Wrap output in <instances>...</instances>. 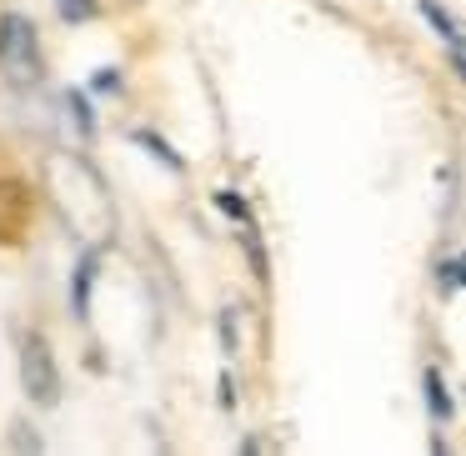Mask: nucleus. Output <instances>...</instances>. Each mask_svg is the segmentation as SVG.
Instances as JSON below:
<instances>
[{"instance_id":"obj_1","label":"nucleus","mask_w":466,"mask_h":456,"mask_svg":"<svg viewBox=\"0 0 466 456\" xmlns=\"http://www.w3.org/2000/svg\"><path fill=\"white\" fill-rule=\"evenodd\" d=\"M46 196L61 211V221L81 236L86 246L101 251L116 231V201L106 191V181L91 171V161H81L76 151H51L46 156Z\"/></svg>"},{"instance_id":"obj_2","label":"nucleus","mask_w":466,"mask_h":456,"mask_svg":"<svg viewBox=\"0 0 466 456\" xmlns=\"http://www.w3.org/2000/svg\"><path fill=\"white\" fill-rule=\"evenodd\" d=\"M0 71L11 86L41 81V46L25 15H0Z\"/></svg>"},{"instance_id":"obj_3","label":"nucleus","mask_w":466,"mask_h":456,"mask_svg":"<svg viewBox=\"0 0 466 456\" xmlns=\"http://www.w3.org/2000/svg\"><path fill=\"white\" fill-rule=\"evenodd\" d=\"M21 386L31 401L56 406L61 401V371H56V356L46 346V336H25L21 341Z\"/></svg>"},{"instance_id":"obj_4","label":"nucleus","mask_w":466,"mask_h":456,"mask_svg":"<svg viewBox=\"0 0 466 456\" xmlns=\"http://www.w3.org/2000/svg\"><path fill=\"white\" fill-rule=\"evenodd\" d=\"M96 261H101V251H96V246H86V256H81V261H76V281H71V306H76V316H86V311H91Z\"/></svg>"},{"instance_id":"obj_5","label":"nucleus","mask_w":466,"mask_h":456,"mask_svg":"<svg viewBox=\"0 0 466 456\" xmlns=\"http://www.w3.org/2000/svg\"><path fill=\"white\" fill-rule=\"evenodd\" d=\"M421 15H426V21H431V31H436V35H441V41H446V46H451V41H461V35H466V31H461V25H456V21H451V15H446V11H441V5H436V0H421Z\"/></svg>"},{"instance_id":"obj_6","label":"nucleus","mask_w":466,"mask_h":456,"mask_svg":"<svg viewBox=\"0 0 466 456\" xmlns=\"http://www.w3.org/2000/svg\"><path fill=\"white\" fill-rule=\"evenodd\" d=\"M426 406H431L436 421H446V416H451V396H446V381L436 371H426Z\"/></svg>"},{"instance_id":"obj_7","label":"nucleus","mask_w":466,"mask_h":456,"mask_svg":"<svg viewBox=\"0 0 466 456\" xmlns=\"http://www.w3.org/2000/svg\"><path fill=\"white\" fill-rule=\"evenodd\" d=\"M436 286H441V296L461 291V286H466V256H456V261H441V266H436Z\"/></svg>"},{"instance_id":"obj_8","label":"nucleus","mask_w":466,"mask_h":456,"mask_svg":"<svg viewBox=\"0 0 466 456\" xmlns=\"http://www.w3.org/2000/svg\"><path fill=\"white\" fill-rule=\"evenodd\" d=\"M66 106H71V121H76V131H81L86 141H91V136H96V116H91V101H86L81 91H71V96H66Z\"/></svg>"},{"instance_id":"obj_9","label":"nucleus","mask_w":466,"mask_h":456,"mask_svg":"<svg viewBox=\"0 0 466 456\" xmlns=\"http://www.w3.org/2000/svg\"><path fill=\"white\" fill-rule=\"evenodd\" d=\"M136 141H141V146H146V151H151V156H156V161H166V166H171V171H186V166H181V156H176V151H171V146H166V141H161V136H151V131H136Z\"/></svg>"},{"instance_id":"obj_10","label":"nucleus","mask_w":466,"mask_h":456,"mask_svg":"<svg viewBox=\"0 0 466 456\" xmlns=\"http://www.w3.org/2000/svg\"><path fill=\"white\" fill-rule=\"evenodd\" d=\"M216 211H226L236 226H241V221H251V206H246L241 196H231V191H216Z\"/></svg>"},{"instance_id":"obj_11","label":"nucleus","mask_w":466,"mask_h":456,"mask_svg":"<svg viewBox=\"0 0 466 456\" xmlns=\"http://www.w3.org/2000/svg\"><path fill=\"white\" fill-rule=\"evenodd\" d=\"M221 341H226V356L241 351V346H236V311H231V306L221 311Z\"/></svg>"},{"instance_id":"obj_12","label":"nucleus","mask_w":466,"mask_h":456,"mask_svg":"<svg viewBox=\"0 0 466 456\" xmlns=\"http://www.w3.org/2000/svg\"><path fill=\"white\" fill-rule=\"evenodd\" d=\"M61 15L76 21V15H96V0H61Z\"/></svg>"},{"instance_id":"obj_13","label":"nucleus","mask_w":466,"mask_h":456,"mask_svg":"<svg viewBox=\"0 0 466 456\" xmlns=\"http://www.w3.org/2000/svg\"><path fill=\"white\" fill-rule=\"evenodd\" d=\"M446 51H451V66L461 71V81H466V35H461V41H451Z\"/></svg>"},{"instance_id":"obj_14","label":"nucleus","mask_w":466,"mask_h":456,"mask_svg":"<svg viewBox=\"0 0 466 456\" xmlns=\"http://www.w3.org/2000/svg\"><path fill=\"white\" fill-rule=\"evenodd\" d=\"M116 86H121V81H116V71H101V76H96V91H116Z\"/></svg>"}]
</instances>
